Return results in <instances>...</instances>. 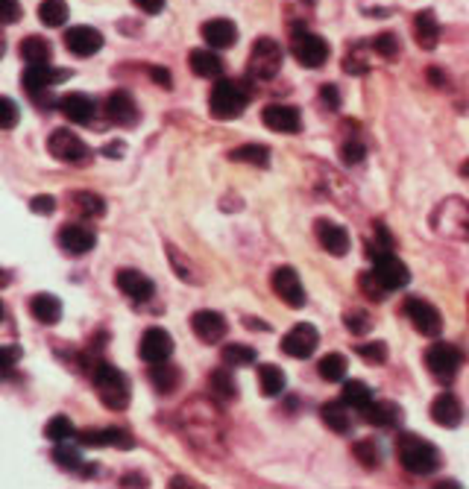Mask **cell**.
I'll return each instance as SVG.
<instances>
[{
	"label": "cell",
	"instance_id": "obj_57",
	"mask_svg": "<svg viewBox=\"0 0 469 489\" xmlns=\"http://www.w3.org/2000/svg\"><path fill=\"white\" fill-rule=\"evenodd\" d=\"M0 4H4V24H15L21 18L18 0H0Z\"/></svg>",
	"mask_w": 469,
	"mask_h": 489
},
{
	"label": "cell",
	"instance_id": "obj_30",
	"mask_svg": "<svg viewBox=\"0 0 469 489\" xmlns=\"http://www.w3.org/2000/svg\"><path fill=\"white\" fill-rule=\"evenodd\" d=\"M68 205H71L80 217H85V220H95V217L106 215V200H103V196H97V194H91V191H76V194H71V196H68Z\"/></svg>",
	"mask_w": 469,
	"mask_h": 489
},
{
	"label": "cell",
	"instance_id": "obj_58",
	"mask_svg": "<svg viewBox=\"0 0 469 489\" xmlns=\"http://www.w3.org/2000/svg\"><path fill=\"white\" fill-rule=\"evenodd\" d=\"M133 4L141 12H147V15H159V12L165 9V0H133Z\"/></svg>",
	"mask_w": 469,
	"mask_h": 489
},
{
	"label": "cell",
	"instance_id": "obj_56",
	"mask_svg": "<svg viewBox=\"0 0 469 489\" xmlns=\"http://www.w3.org/2000/svg\"><path fill=\"white\" fill-rule=\"evenodd\" d=\"M0 358H4V373H6V378H12V375H15V361L21 358L18 346H4V349H0Z\"/></svg>",
	"mask_w": 469,
	"mask_h": 489
},
{
	"label": "cell",
	"instance_id": "obj_8",
	"mask_svg": "<svg viewBox=\"0 0 469 489\" xmlns=\"http://www.w3.org/2000/svg\"><path fill=\"white\" fill-rule=\"evenodd\" d=\"M47 150H50V155H54V158H59V162H68V165H83V162H88V158H91L88 144L80 135H74L71 129H54V132H50Z\"/></svg>",
	"mask_w": 469,
	"mask_h": 489
},
{
	"label": "cell",
	"instance_id": "obj_21",
	"mask_svg": "<svg viewBox=\"0 0 469 489\" xmlns=\"http://www.w3.org/2000/svg\"><path fill=\"white\" fill-rule=\"evenodd\" d=\"M106 117L117 126H135L138 124V105L129 91H112L106 97Z\"/></svg>",
	"mask_w": 469,
	"mask_h": 489
},
{
	"label": "cell",
	"instance_id": "obj_44",
	"mask_svg": "<svg viewBox=\"0 0 469 489\" xmlns=\"http://www.w3.org/2000/svg\"><path fill=\"white\" fill-rule=\"evenodd\" d=\"M71 440H65V443H56L54 448V464L62 466V469H76L83 464V454H80V445H68Z\"/></svg>",
	"mask_w": 469,
	"mask_h": 489
},
{
	"label": "cell",
	"instance_id": "obj_27",
	"mask_svg": "<svg viewBox=\"0 0 469 489\" xmlns=\"http://www.w3.org/2000/svg\"><path fill=\"white\" fill-rule=\"evenodd\" d=\"M432 419L443 428H458L461 419H464V407L452 393H443L432 402Z\"/></svg>",
	"mask_w": 469,
	"mask_h": 489
},
{
	"label": "cell",
	"instance_id": "obj_62",
	"mask_svg": "<svg viewBox=\"0 0 469 489\" xmlns=\"http://www.w3.org/2000/svg\"><path fill=\"white\" fill-rule=\"evenodd\" d=\"M106 155H124V147H121V144H117V147L112 144V147H106Z\"/></svg>",
	"mask_w": 469,
	"mask_h": 489
},
{
	"label": "cell",
	"instance_id": "obj_17",
	"mask_svg": "<svg viewBox=\"0 0 469 489\" xmlns=\"http://www.w3.org/2000/svg\"><path fill=\"white\" fill-rule=\"evenodd\" d=\"M68 76H71L68 68H50V65H30V68L24 71L21 83H24V88H27V91H30V97H33V95H42V91H47L50 85L65 83V79H68Z\"/></svg>",
	"mask_w": 469,
	"mask_h": 489
},
{
	"label": "cell",
	"instance_id": "obj_7",
	"mask_svg": "<svg viewBox=\"0 0 469 489\" xmlns=\"http://www.w3.org/2000/svg\"><path fill=\"white\" fill-rule=\"evenodd\" d=\"M461 364H464V354L458 352V346H452V343H432V346L425 349V366L440 384H449V381L458 375Z\"/></svg>",
	"mask_w": 469,
	"mask_h": 489
},
{
	"label": "cell",
	"instance_id": "obj_22",
	"mask_svg": "<svg viewBox=\"0 0 469 489\" xmlns=\"http://www.w3.org/2000/svg\"><path fill=\"white\" fill-rule=\"evenodd\" d=\"M56 109L68 117L71 124H80V126H88L97 117V103L88 95H65Z\"/></svg>",
	"mask_w": 469,
	"mask_h": 489
},
{
	"label": "cell",
	"instance_id": "obj_34",
	"mask_svg": "<svg viewBox=\"0 0 469 489\" xmlns=\"http://www.w3.org/2000/svg\"><path fill=\"white\" fill-rule=\"evenodd\" d=\"M320 416L325 422V428H332L334 434H349L352 428V416H349V404L346 402H329L320 407Z\"/></svg>",
	"mask_w": 469,
	"mask_h": 489
},
{
	"label": "cell",
	"instance_id": "obj_51",
	"mask_svg": "<svg viewBox=\"0 0 469 489\" xmlns=\"http://www.w3.org/2000/svg\"><path fill=\"white\" fill-rule=\"evenodd\" d=\"M341 158H344V165H361L364 158H367V147H364V141L361 138H344Z\"/></svg>",
	"mask_w": 469,
	"mask_h": 489
},
{
	"label": "cell",
	"instance_id": "obj_13",
	"mask_svg": "<svg viewBox=\"0 0 469 489\" xmlns=\"http://www.w3.org/2000/svg\"><path fill=\"white\" fill-rule=\"evenodd\" d=\"M171 352H174V337L165 332V328H147L145 337H141V346L138 354L145 364H165L171 361Z\"/></svg>",
	"mask_w": 469,
	"mask_h": 489
},
{
	"label": "cell",
	"instance_id": "obj_19",
	"mask_svg": "<svg viewBox=\"0 0 469 489\" xmlns=\"http://www.w3.org/2000/svg\"><path fill=\"white\" fill-rule=\"evenodd\" d=\"M314 235H317L320 246H323L329 255H337V258H341V255L349 253V232H346L344 226H337L334 220L320 217V220L314 223Z\"/></svg>",
	"mask_w": 469,
	"mask_h": 489
},
{
	"label": "cell",
	"instance_id": "obj_12",
	"mask_svg": "<svg viewBox=\"0 0 469 489\" xmlns=\"http://www.w3.org/2000/svg\"><path fill=\"white\" fill-rule=\"evenodd\" d=\"M405 314H408V320L414 323V328H416L420 334H425V337H437V334H440L443 320H440V311L432 305V302L411 296V299L405 302Z\"/></svg>",
	"mask_w": 469,
	"mask_h": 489
},
{
	"label": "cell",
	"instance_id": "obj_3",
	"mask_svg": "<svg viewBox=\"0 0 469 489\" xmlns=\"http://www.w3.org/2000/svg\"><path fill=\"white\" fill-rule=\"evenodd\" d=\"M246 103H250V85L241 83V79H226L220 76L212 95H208V109L217 117V121H232V117H238Z\"/></svg>",
	"mask_w": 469,
	"mask_h": 489
},
{
	"label": "cell",
	"instance_id": "obj_60",
	"mask_svg": "<svg viewBox=\"0 0 469 489\" xmlns=\"http://www.w3.org/2000/svg\"><path fill=\"white\" fill-rule=\"evenodd\" d=\"M124 486H147V478L145 474H126V478H121Z\"/></svg>",
	"mask_w": 469,
	"mask_h": 489
},
{
	"label": "cell",
	"instance_id": "obj_6",
	"mask_svg": "<svg viewBox=\"0 0 469 489\" xmlns=\"http://www.w3.org/2000/svg\"><path fill=\"white\" fill-rule=\"evenodd\" d=\"M246 71L258 83H270L273 76L282 71V47L273 38H255V45L250 50V59H246Z\"/></svg>",
	"mask_w": 469,
	"mask_h": 489
},
{
	"label": "cell",
	"instance_id": "obj_38",
	"mask_svg": "<svg viewBox=\"0 0 469 489\" xmlns=\"http://www.w3.org/2000/svg\"><path fill=\"white\" fill-rule=\"evenodd\" d=\"M373 47H364V42L358 45H349V53H346V59H344V71L352 74V76H364L370 71V59H367V53Z\"/></svg>",
	"mask_w": 469,
	"mask_h": 489
},
{
	"label": "cell",
	"instance_id": "obj_28",
	"mask_svg": "<svg viewBox=\"0 0 469 489\" xmlns=\"http://www.w3.org/2000/svg\"><path fill=\"white\" fill-rule=\"evenodd\" d=\"M414 38L423 50H434L440 42V24L432 9H423L414 15Z\"/></svg>",
	"mask_w": 469,
	"mask_h": 489
},
{
	"label": "cell",
	"instance_id": "obj_10",
	"mask_svg": "<svg viewBox=\"0 0 469 489\" xmlns=\"http://www.w3.org/2000/svg\"><path fill=\"white\" fill-rule=\"evenodd\" d=\"M373 273L379 275L382 284L387 290H399V287H405L411 282V270H408V264L402 261L396 253H382V255H375L373 258Z\"/></svg>",
	"mask_w": 469,
	"mask_h": 489
},
{
	"label": "cell",
	"instance_id": "obj_31",
	"mask_svg": "<svg viewBox=\"0 0 469 489\" xmlns=\"http://www.w3.org/2000/svg\"><path fill=\"white\" fill-rule=\"evenodd\" d=\"M191 71L203 79H220V74H224V59H220L215 50L200 47L191 53Z\"/></svg>",
	"mask_w": 469,
	"mask_h": 489
},
{
	"label": "cell",
	"instance_id": "obj_36",
	"mask_svg": "<svg viewBox=\"0 0 469 489\" xmlns=\"http://www.w3.org/2000/svg\"><path fill=\"white\" fill-rule=\"evenodd\" d=\"M208 387H212V395L220 402L238 399V381H234L229 369H215V373L208 375Z\"/></svg>",
	"mask_w": 469,
	"mask_h": 489
},
{
	"label": "cell",
	"instance_id": "obj_35",
	"mask_svg": "<svg viewBox=\"0 0 469 489\" xmlns=\"http://www.w3.org/2000/svg\"><path fill=\"white\" fill-rule=\"evenodd\" d=\"M150 384H153V390L155 393H162V395H167V393H174L176 387H179V369L176 366H171V364H153L150 366Z\"/></svg>",
	"mask_w": 469,
	"mask_h": 489
},
{
	"label": "cell",
	"instance_id": "obj_48",
	"mask_svg": "<svg viewBox=\"0 0 469 489\" xmlns=\"http://www.w3.org/2000/svg\"><path fill=\"white\" fill-rule=\"evenodd\" d=\"M167 253H171V264L176 267V273L182 275V279H185V282H191V284H200V279H203V275H200V270L194 267V264H191L185 255H182L176 246H171V244H167Z\"/></svg>",
	"mask_w": 469,
	"mask_h": 489
},
{
	"label": "cell",
	"instance_id": "obj_29",
	"mask_svg": "<svg viewBox=\"0 0 469 489\" xmlns=\"http://www.w3.org/2000/svg\"><path fill=\"white\" fill-rule=\"evenodd\" d=\"M30 314L35 316L38 323H45V325H54L62 320V302L59 296L54 294H35L30 299Z\"/></svg>",
	"mask_w": 469,
	"mask_h": 489
},
{
	"label": "cell",
	"instance_id": "obj_52",
	"mask_svg": "<svg viewBox=\"0 0 469 489\" xmlns=\"http://www.w3.org/2000/svg\"><path fill=\"white\" fill-rule=\"evenodd\" d=\"M358 354L367 364H384L387 361V343L375 340V343H361L358 346Z\"/></svg>",
	"mask_w": 469,
	"mask_h": 489
},
{
	"label": "cell",
	"instance_id": "obj_55",
	"mask_svg": "<svg viewBox=\"0 0 469 489\" xmlns=\"http://www.w3.org/2000/svg\"><path fill=\"white\" fill-rule=\"evenodd\" d=\"M30 208L35 211V215L50 217V215H54V211H56V200H54V196H47V194H42V196H33Z\"/></svg>",
	"mask_w": 469,
	"mask_h": 489
},
{
	"label": "cell",
	"instance_id": "obj_59",
	"mask_svg": "<svg viewBox=\"0 0 469 489\" xmlns=\"http://www.w3.org/2000/svg\"><path fill=\"white\" fill-rule=\"evenodd\" d=\"M150 76H153V83H159L165 88L174 85V79H171V74H167V68H150Z\"/></svg>",
	"mask_w": 469,
	"mask_h": 489
},
{
	"label": "cell",
	"instance_id": "obj_26",
	"mask_svg": "<svg viewBox=\"0 0 469 489\" xmlns=\"http://www.w3.org/2000/svg\"><path fill=\"white\" fill-rule=\"evenodd\" d=\"M76 440L83 445H109V448H133L135 440L124 428H103V431H80Z\"/></svg>",
	"mask_w": 469,
	"mask_h": 489
},
{
	"label": "cell",
	"instance_id": "obj_39",
	"mask_svg": "<svg viewBox=\"0 0 469 489\" xmlns=\"http://www.w3.org/2000/svg\"><path fill=\"white\" fill-rule=\"evenodd\" d=\"M229 158H234V162L255 165V167H267L270 165V150L264 147V144H244V147L232 150Z\"/></svg>",
	"mask_w": 469,
	"mask_h": 489
},
{
	"label": "cell",
	"instance_id": "obj_23",
	"mask_svg": "<svg viewBox=\"0 0 469 489\" xmlns=\"http://www.w3.org/2000/svg\"><path fill=\"white\" fill-rule=\"evenodd\" d=\"M191 328L203 343H220L229 332L224 314H217V311H197L191 316Z\"/></svg>",
	"mask_w": 469,
	"mask_h": 489
},
{
	"label": "cell",
	"instance_id": "obj_53",
	"mask_svg": "<svg viewBox=\"0 0 469 489\" xmlns=\"http://www.w3.org/2000/svg\"><path fill=\"white\" fill-rule=\"evenodd\" d=\"M0 109H4V115H0V126L4 129H12L18 124V105L12 97H0Z\"/></svg>",
	"mask_w": 469,
	"mask_h": 489
},
{
	"label": "cell",
	"instance_id": "obj_47",
	"mask_svg": "<svg viewBox=\"0 0 469 489\" xmlns=\"http://www.w3.org/2000/svg\"><path fill=\"white\" fill-rule=\"evenodd\" d=\"M370 45H373V53H375V56H382V59H396L399 53H402L399 35H394V33H379Z\"/></svg>",
	"mask_w": 469,
	"mask_h": 489
},
{
	"label": "cell",
	"instance_id": "obj_4",
	"mask_svg": "<svg viewBox=\"0 0 469 489\" xmlns=\"http://www.w3.org/2000/svg\"><path fill=\"white\" fill-rule=\"evenodd\" d=\"M396 457L402 469L411 474H432L440 466V452L416 434H402L396 440Z\"/></svg>",
	"mask_w": 469,
	"mask_h": 489
},
{
	"label": "cell",
	"instance_id": "obj_16",
	"mask_svg": "<svg viewBox=\"0 0 469 489\" xmlns=\"http://www.w3.org/2000/svg\"><path fill=\"white\" fill-rule=\"evenodd\" d=\"M262 121H264L267 129L282 132V135H294V132L303 129V117H299V109H294V105H282V103L264 105Z\"/></svg>",
	"mask_w": 469,
	"mask_h": 489
},
{
	"label": "cell",
	"instance_id": "obj_1",
	"mask_svg": "<svg viewBox=\"0 0 469 489\" xmlns=\"http://www.w3.org/2000/svg\"><path fill=\"white\" fill-rule=\"evenodd\" d=\"M176 428L182 431V437L197 448V452H205L212 457L226 454L224 414H220L208 399H203V395H194V399H188L179 407Z\"/></svg>",
	"mask_w": 469,
	"mask_h": 489
},
{
	"label": "cell",
	"instance_id": "obj_11",
	"mask_svg": "<svg viewBox=\"0 0 469 489\" xmlns=\"http://www.w3.org/2000/svg\"><path fill=\"white\" fill-rule=\"evenodd\" d=\"M314 188H317V194L329 196V200L337 203V205H346L349 208L352 203H355V191H352V185L341 174L329 170V167H317Z\"/></svg>",
	"mask_w": 469,
	"mask_h": 489
},
{
	"label": "cell",
	"instance_id": "obj_54",
	"mask_svg": "<svg viewBox=\"0 0 469 489\" xmlns=\"http://www.w3.org/2000/svg\"><path fill=\"white\" fill-rule=\"evenodd\" d=\"M320 103H323V109H332V112L341 109V91H337V85H323Z\"/></svg>",
	"mask_w": 469,
	"mask_h": 489
},
{
	"label": "cell",
	"instance_id": "obj_18",
	"mask_svg": "<svg viewBox=\"0 0 469 489\" xmlns=\"http://www.w3.org/2000/svg\"><path fill=\"white\" fill-rule=\"evenodd\" d=\"M65 45H68L74 56L88 59V56H95V53H100L103 33L95 30V26H71V30L65 33Z\"/></svg>",
	"mask_w": 469,
	"mask_h": 489
},
{
	"label": "cell",
	"instance_id": "obj_24",
	"mask_svg": "<svg viewBox=\"0 0 469 489\" xmlns=\"http://www.w3.org/2000/svg\"><path fill=\"white\" fill-rule=\"evenodd\" d=\"M115 282L121 287V294L133 302H147L155 294V284L150 282V275H145L141 270H121L115 275Z\"/></svg>",
	"mask_w": 469,
	"mask_h": 489
},
{
	"label": "cell",
	"instance_id": "obj_42",
	"mask_svg": "<svg viewBox=\"0 0 469 489\" xmlns=\"http://www.w3.org/2000/svg\"><path fill=\"white\" fill-rule=\"evenodd\" d=\"M224 364L226 366H250L255 364V349L253 346H244V343H229V346H224Z\"/></svg>",
	"mask_w": 469,
	"mask_h": 489
},
{
	"label": "cell",
	"instance_id": "obj_37",
	"mask_svg": "<svg viewBox=\"0 0 469 489\" xmlns=\"http://www.w3.org/2000/svg\"><path fill=\"white\" fill-rule=\"evenodd\" d=\"M341 399L352 407V411H358V414H364L367 407L375 402L373 399V390L364 384V381H349V384H344V395Z\"/></svg>",
	"mask_w": 469,
	"mask_h": 489
},
{
	"label": "cell",
	"instance_id": "obj_41",
	"mask_svg": "<svg viewBox=\"0 0 469 489\" xmlns=\"http://www.w3.org/2000/svg\"><path fill=\"white\" fill-rule=\"evenodd\" d=\"M38 18H42L45 26H62L68 21V4H65V0H42Z\"/></svg>",
	"mask_w": 469,
	"mask_h": 489
},
{
	"label": "cell",
	"instance_id": "obj_5",
	"mask_svg": "<svg viewBox=\"0 0 469 489\" xmlns=\"http://www.w3.org/2000/svg\"><path fill=\"white\" fill-rule=\"evenodd\" d=\"M91 384H95L97 395L109 411H126L129 404V381L117 366L100 361L91 369Z\"/></svg>",
	"mask_w": 469,
	"mask_h": 489
},
{
	"label": "cell",
	"instance_id": "obj_45",
	"mask_svg": "<svg viewBox=\"0 0 469 489\" xmlns=\"http://www.w3.org/2000/svg\"><path fill=\"white\" fill-rule=\"evenodd\" d=\"M317 369H320V378L323 381H344L349 364H346L344 354H325Z\"/></svg>",
	"mask_w": 469,
	"mask_h": 489
},
{
	"label": "cell",
	"instance_id": "obj_14",
	"mask_svg": "<svg viewBox=\"0 0 469 489\" xmlns=\"http://www.w3.org/2000/svg\"><path fill=\"white\" fill-rule=\"evenodd\" d=\"M273 294H276L284 305H291V308L305 305V287H303V282H299L294 267H279L276 273H273Z\"/></svg>",
	"mask_w": 469,
	"mask_h": 489
},
{
	"label": "cell",
	"instance_id": "obj_15",
	"mask_svg": "<svg viewBox=\"0 0 469 489\" xmlns=\"http://www.w3.org/2000/svg\"><path fill=\"white\" fill-rule=\"evenodd\" d=\"M317 343H320V334H317V328L314 325H308V323H299L294 325L288 334H284L282 340V349L291 354V358H311L317 349Z\"/></svg>",
	"mask_w": 469,
	"mask_h": 489
},
{
	"label": "cell",
	"instance_id": "obj_33",
	"mask_svg": "<svg viewBox=\"0 0 469 489\" xmlns=\"http://www.w3.org/2000/svg\"><path fill=\"white\" fill-rule=\"evenodd\" d=\"M21 59L27 65H50V59H54V47H50L47 38L30 35L21 42Z\"/></svg>",
	"mask_w": 469,
	"mask_h": 489
},
{
	"label": "cell",
	"instance_id": "obj_25",
	"mask_svg": "<svg viewBox=\"0 0 469 489\" xmlns=\"http://www.w3.org/2000/svg\"><path fill=\"white\" fill-rule=\"evenodd\" d=\"M203 38L205 45L212 50H224V47H232L234 38H238V30H234V24L229 18H212L203 24Z\"/></svg>",
	"mask_w": 469,
	"mask_h": 489
},
{
	"label": "cell",
	"instance_id": "obj_49",
	"mask_svg": "<svg viewBox=\"0 0 469 489\" xmlns=\"http://www.w3.org/2000/svg\"><path fill=\"white\" fill-rule=\"evenodd\" d=\"M344 325H346L349 334H367L373 328V316L361 308H352V311L344 314Z\"/></svg>",
	"mask_w": 469,
	"mask_h": 489
},
{
	"label": "cell",
	"instance_id": "obj_2",
	"mask_svg": "<svg viewBox=\"0 0 469 489\" xmlns=\"http://www.w3.org/2000/svg\"><path fill=\"white\" fill-rule=\"evenodd\" d=\"M432 229L440 237H449V241H464L469 244V203L461 196H449L432 211Z\"/></svg>",
	"mask_w": 469,
	"mask_h": 489
},
{
	"label": "cell",
	"instance_id": "obj_32",
	"mask_svg": "<svg viewBox=\"0 0 469 489\" xmlns=\"http://www.w3.org/2000/svg\"><path fill=\"white\" fill-rule=\"evenodd\" d=\"M364 419H367L370 425L394 428L402 422V407H396L394 402H373L367 411H364Z\"/></svg>",
	"mask_w": 469,
	"mask_h": 489
},
{
	"label": "cell",
	"instance_id": "obj_9",
	"mask_svg": "<svg viewBox=\"0 0 469 489\" xmlns=\"http://www.w3.org/2000/svg\"><path fill=\"white\" fill-rule=\"evenodd\" d=\"M291 50H294L296 62L305 65V68H323V65L329 62V45H325V38H320L314 33H305V30L294 33Z\"/></svg>",
	"mask_w": 469,
	"mask_h": 489
},
{
	"label": "cell",
	"instance_id": "obj_50",
	"mask_svg": "<svg viewBox=\"0 0 469 489\" xmlns=\"http://www.w3.org/2000/svg\"><path fill=\"white\" fill-rule=\"evenodd\" d=\"M45 434H47V437L54 440V443H65V440H71V437H74V422H71L68 416H62V414H59V416H54V419L47 422Z\"/></svg>",
	"mask_w": 469,
	"mask_h": 489
},
{
	"label": "cell",
	"instance_id": "obj_40",
	"mask_svg": "<svg viewBox=\"0 0 469 489\" xmlns=\"http://www.w3.org/2000/svg\"><path fill=\"white\" fill-rule=\"evenodd\" d=\"M258 384H262V393L273 399V395H279L284 390V373L273 364L258 366Z\"/></svg>",
	"mask_w": 469,
	"mask_h": 489
},
{
	"label": "cell",
	"instance_id": "obj_61",
	"mask_svg": "<svg viewBox=\"0 0 469 489\" xmlns=\"http://www.w3.org/2000/svg\"><path fill=\"white\" fill-rule=\"evenodd\" d=\"M428 79H432L434 85H446V76L440 74V68H428Z\"/></svg>",
	"mask_w": 469,
	"mask_h": 489
},
{
	"label": "cell",
	"instance_id": "obj_46",
	"mask_svg": "<svg viewBox=\"0 0 469 489\" xmlns=\"http://www.w3.org/2000/svg\"><path fill=\"white\" fill-rule=\"evenodd\" d=\"M358 287H361V294L367 296L370 302H382V299L390 294V290L382 284V279H379V275H375L373 270H370V273H361V275H358Z\"/></svg>",
	"mask_w": 469,
	"mask_h": 489
},
{
	"label": "cell",
	"instance_id": "obj_20",
	"mask_svg": "<svg viewBox=\"0 0 469 489\" xmlns=\"http://www.w3.org/2000/svg\"><path fill=\"white\" fill-rule=\"evenodd\" d=\"M95 244H97L95 232L83 226V223H68V226L59 229V246L71 255H85L95 249Z\"/></svg>",
	"mask_w": 469,
	"mask_h": 489
},
{
	"label": "cell",
	"instance_id": "obj_63",
	"mask_svg": "<svg viewBox=\"0 0 469 489\" xmlns=\"http://www.w3.org/2000/svg\"><path fill=\"white\" fill-rule=\"evenodd\" d=\"M174 486H194V481H188V478H176Z\"/></svg>",
	"mask_w": 469,
	"mask_h": 489
},
{
	"label": "cell",
	"instance_id": "obj_43",
	"mask_svg": "<svg viewBox=\"0 0 469 489\" xmlns=\"http://www.w3.org/2000/svg\"><path fill=\"white\" fill-rule=\"evenodd\" d=\"M352 454H355V460L364 469H375L382 464V452H379V443L375 440H358L352 445Z\"/></svg>",
	"mask_w": 469,
	"mask_h": 489
},
{
	"label": "cell",
	"instance_id": "obj_64",
	"mask_svg": "<svg viewBox=\"0 0 469 489\" xmlns=\"http://www.w3.org/2000/svg\"><path fill=\"white\" fill-rule=\"evenodd\" d=\"M461 174H464V176L469 179V162H464V167H461Z\"/></svg>",
	"mask_w": 469,
	"mask_h": 489
}]
</instances>
